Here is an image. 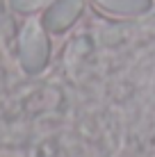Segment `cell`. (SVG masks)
<instances>
[{
    "label": "cell",
    "instance_id": "cell-3",
    "mask_svg": "<svg viewBox=\"0 0 155 157\" xmlns=\"http://www.w3.org/2000/svg\"><path fill=\"white\" fill-rule=\"evenodd\" d=\"M48 0H12V7L18 12H34V9L44 7Z\"/></svg>",
    "mask_w": 155,
    "mask_h": 157
},
{
    "label": "cell",
    "instance_id": "cell-1",
    "mask_svg": "<svg viewBox=\"0 0 155 157\" xmlns=\"http://www.w3.org/2000/svg\"><path fill=\"white\" fill-rule=\"evenodd\" d=\"M48 57V41L37 23H28L21 32V62L28 71H39Z\"/></svg>",
    "mask_w": 155,
    "mask_h": 157
},
{
    "label": "cell",
    "instance_id": "cell-2",
    "mask_svg": "<svg viewBox=\"0 0 155 157\" xmlns=\"http://www.w3.org/2000/svg\"><path fill=\"white\" fill-rule=\"evenodd\" d=\"M78 7H80V0H60V2L48 12L46 25H48V28H52V30H62L68 21H73Z\"/></svg>",
    "mask_w": 155,
    "mask_h": 157
}]
</instances>
